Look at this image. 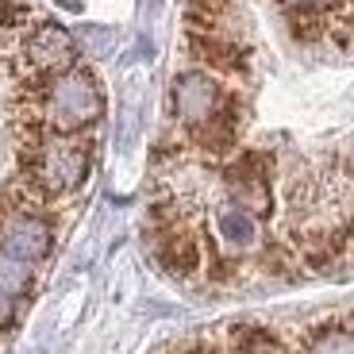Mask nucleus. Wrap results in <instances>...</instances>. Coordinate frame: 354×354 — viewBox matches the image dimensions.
I'll use <instances>...</instances> for the list:
<instances>
[{"label": "nucleus", "instance_id": "obj_1", "mask_svg": "<svg viewBox=\"0 0 354 354\" xmlns=\"http://www.w3.org/2000/svg\"><path fill=\"white\" fill-rule=\"evenodd\" d=\"M100 115H104L100 81L85 66H70L46 81H31L24 139L27 135H81Z\"/></svg>", "mask_w": 354, "mask_h": 354}, {"label": "nucleus", "instance_id": "obj_5", "mask_svg": "<svg viewBox=\"0 0 354 354\" xmlns=\"http://www.w3.org/2000/svg\"><path fill=\"white\" fill-rule=\"evenodd\" d=\"M54 247L50 220L31 208H0V250L24 258V262H39Z\"/></svg>", "mask_w": 354, "mask_h": 354}, {"label": "nucleus", "instance_id": "obj_3", "mask_svg": "<svg viewBox=\"0 0 354 354\" xmlns=\"http://www.w3.org/2000/svg\"><path fill=\"white\" fill-rule=\"evenodd\" d=\"M19 66L31 81H46L54 73L77 66V43L58 24H35L19 39Z\"/></svg>", "mask_w": 354, "mask_h": 354}, {"label": "nucleus", "instance_id": "obj_13", "mask_svg": "<svg viewBox=\"0 0 354 354\" xmlns=\"http://www.w3.org/2000/svg\"><path fill=\"white\" fill-rule=\"evenodd\" d=\"M181 354H231V351L220 346V343H196V346H189V351H181Z\"/></svg>", "mask_w": 354, "mask_h": 354}, {"label": "nucleus", "instance_id": "obj_8", "mask_svg": "<svg viewBox=\"0 0 354 354\" xmlns=\"http://www.w3.org/2000/svg\"><path fill=\"white\" fill-rule=\"evenodd\" d=\"M216 235H220V243L227 250H250L258 243V220L247 208L223 201L216 208Z\"/></svg>", "mask_w": 354, "mask_h": 354}, {"label": "nucleus", "instance_id": "obj_2", "mask_svg": "<svg viewBox=\"0 0 354 354\" xmlns=\"http://www.w3.org/2000/svg\"><path fill=\"white\" fill-rule=\"evenodd\" d=\"M93 147L85 135H35L24 139V177L39 201H58L85 185Z\"/></svg>", "mask_w": 354, "mask_h": 354}, {"label": "nucleus", "instance_id": "obj_6", "mask_svg": "<svg viewBox=\"0 0 354 354\" xmlns=\"http://www.w3.org/2000/svg\"><path fill=\"white\" fill-rule=\"evenodd\" d=\"M223 181H227L231 204L247 208L254 220L270 216V208H274V189H270V169H266L262 154H239L235 162H227Z\"/></svg>", "mask_w": 354, "mask_h": 354}, {"label": "nucleus", "instance_id": "obj_10", "mask_svg": "<svg viewBox=\"0 0 354 354\" xmlns=\"http://www.w3.org/2000/svg\"><path fill=\"white\" fill-rule=\"evenodd\" d=\"M31 285H35L31 262L8 254V250H0V289L12 292V297H24V292H31Z\"/></svg>", "mask_w": 354, "mask_h": 354}, {"label": "nucleus", "instance_id": "obj_11", "mask_svg": "<svg viewBox=\"0 0 354 354\" xmlns=\"http://www.w3.org/2000/svg\"><path fill=\"white\" fill-rule=\"evenodd\" d=\"M335 4L339 0H281V8H289V12H328Z\"/></svg>", "mask_w": 354, "mask_h": 354}, {"label": "nucleus", "instance_id": "obj_9", "mask_svg": "<svg viewBox=\"0 0 354 354\" xmlns=\"http://www.w3.org/2000/svg\"><path fill=\"white\" fill-rule=\"evenodd\" d=\"M227 351L231 354H289V346H285V339L274 335L270 328H258V324H239V328H231Z\"/></svg>", "mask_w": 354, "mask_h": 354}, {"label": "nucleus", "instance_id": "obj_7", "mask_svg": "<svg viewBox=\"0 0 354 354\" xmlns=\"http://www.w3.org/2000/svg\"><path fill=\"white\" fill-rule=\"evenodd\" d=\"M301 354H354V328L346 319H316L304 328Z\"/></svg>", "mask_w": 354, "mask_h": 354}, {"label": "nucleus", "instance_id": "obj_4", "mask_svg": "<svg viewBox=\"0 0 354 354\" xmlns=\"http://www.w3.org/2000/svg\"><path fill=\"white\" fill-rule=\"evenodd\" d=\"M169 104H174L177 124L189 127V131H201L223 112L227 104V93L220 88V81L204 70H185L174 77V88H169Z\"/></svg>", "mask_w": 354, "mask_h": 354}, {"label": "nucleus", "instance_id": "obj_14", "mask_svg": "<svg viewBox=\"0 0 354 354\" xmlns=\"http://www.w3.org/2000/svg\"><path fill=\"white\" fill-rule=\"evenodd\" d=\"M0 354H4V351H0Z\"/></svg>", "mask_w": 354, "mask_h": 354}, {"label": "nucleus", "instance_id": "obj_12", "mask_svg": "<svg viewBox=\"0 0 354 354\" xmlns=\"http://www.w3.org/2000/svg\"><path fill=\"white\" fill-rule=\"evenodd\" d=\"M16 324V297L0 289V331H8Z\"/></svg>", "mask_w": 354, "mask_h": 354}]
</instances>
